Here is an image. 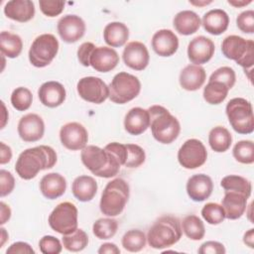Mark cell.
<instances>
[{"label":"cell","mask_w":254,"mask_h":254,"mask_svg":"<svg viewBox=\"0 0 254 254\" xmlns=\"http://www.w3.org/2000/svg\"><path fill=\"white\" fill-rule=\"evenodd\" d=\"M129 38V29L124 23L111 22L107 24L103 31L105 43L112 48H119L126 44Z\"/></svg>","instance_id":"30"},{"label":"cell","mask_w":254,"mask_h":254,"mask_svg":"<svg viewBox=\"0 0 254 254\" xmlns=\"http://www.w3.org/2000/svg\"><path fill=\"white\" fill-rule=\"evenodd\" d=\"M129 193V185L125 180L117 178L107 183L100 198L101 212L111 217L119 215L128 201Z\"/></svg>","instance_id":"5"},{"label":"cell","mask_w":254,"mask_h":254,"mask_svg":"<svg viewBox=\"0 0 254 254\" xmlns=\"http://www.w3.org/2000/svg\"><path fill=\"white\" fill-rule=\"evenodd\" d=\"M226 115L233 130L239 134H251L254 130L252 104L242 97H235L226 104Z\"/></svg>","instance_id":"6"},{"label":"cell","mask_w":254,"mask_h":254,"mask_svg":"<svg viewBox=\"0 0 254 254\" xmlns=\"http://www.w3.org/2000/svg\"><path fill=\"white\" fill-rule=\"evenodd\" d=\"M79 96L90 103L100 104L109 97V87L99 77L85 76L78 80L76 84Z\"/></svg>","instance_id":"12"},{"label":"cell","mask_w":254,"mask_h":254,"mask_svg":"<svg viewBox=\"0 0 254 254\" xmlns=\"http://www.w3.org/2000/svg\"><path fill=\"white\" fill-rule=\"evenodd\" d=\"M207 159V151L201 141L187 140L178 151V161L185 169L192 170L201 167Z\"/></svg>","instance_id":"11"},{"label":"cell","mask_w":254,"mask_h":254,"mask_svg":"<svg viewBox=\"0 0 254 254\" xmlns=\"http://www.w3.org/2000/svg\"><path fill=\"white\" fill-rule=\"evenodd\" d=\"M121 242L125 250L129 252H139L146 246L147 237L142 230L131 229L123 235Z\"/></svg>","instance_id":"37"},{"label":"cell","mask_w":254,"mask_h":254,"mask_svg":"<svg viewBox=\"0 0 254 254\" xmlns=\"http://www.w3.org/2000/svg\"><path fill=\"white\" fill-rule=\"evenodd\" d=\"M1 151H0V164L4 165L8 162H10L12 158V150L9 146H7L5 143L1 142Z\"/></svg>","instance_id":"51"},{"label":"cell","mask_w":254,"mask_h":254,"mask_svg":"<svg viewBox=\"0 0 254 254\" xmlns=\"http://www.w3.org/2000/svg\"><path fill=\"white\" fill-rule=\"evenodd\" d=\"M15 187V179L13 175L6 170L0 171V195L6 196L12 192Z\"/></svg>","instance_id":"47"},{"label":"cell","mask_w":254,"mask_h":254,"mask_svg":"<svg viewBox=\"0 0 254 254\" xmlns=\"http://www.w3.org/2000/svg\"><path fill=\"white\" fill-rule=\"evenodd\" d=\"M59 41L53 34H42L32 43L29 50V61L36 67L49 65L59 51Z\"/></svg>","instance_id":"9"},{"label":"cell","mask_w":254,"mask_h":254,"mask_svg":"<svg viewBox=\"0 0 254 254\" xmlns=\"http://www.w3.org/2000/svg\"><path fill=\"white\" fill-rule=\"evenodd\" d=\"M124 64L132 69L143 70L147 67L150 61V56L147 47L138 41L128 43L122 54Z\"/></svg>","instance_id":"17"},{"label":"cell","mask_w":254,"mask_h":254,"mask_svg":"<svg viewBox=\"0 0 254 254\" xmlns=\"http://www.w3.org/2000/svg\"><path fill=\"white\" fill-rule=\"evenodd\" d=\"M64 247L70 252H79L88 244V236L84 230L77 228L69 234L63 235L62 238Z\"/></svg>","instance_id":"36"},{"label":"cell","mask_w":254,"mask_h":254,"mask_svg":"<svg viewBox=\"0 0 254 254\" xmlns=\"http://www.w3.org/2000/svg\"><path fill=\"white\" fill-rule=\"evenodd\" d=\"M201 215L203 219L211 225L219 224L225 218V212L222 205L216 202H208L204 204L201 208Z\"/></svg>","instance_id":"41"},{"label":"cell","mask_w":254,"mask_h":254,"mask_svg":"<svg viewBox=\"0 0 254 254\" xmlns=\"http://www.w3.org/2000/svg\"><path fill=\"white\" fill-rule=\"evenodd\" d=\"M200 254H224L226 252L224 245L217 241H206L198 248Z\"/></svg>","instance_id":"49"},{"label":"cell","mask_w":254,"mask_h":254,"mask_svg":"<svg viewBox=\"0 0 254 254\" xmlns=\"http://www.w3.org/2000/svg\"><path fill=\"white\" fill-rule=\"evenodd\" d=\"M209 81L214 80V81H220L224 83L228 89H231L233 85L235 84L236 80V75L235 71L232 67L230 66H221L217 69H215L209 76Z\"/></svg>","instance_id":"43"},{"label":"cell","mask_w":254,"mask_h":254,"mask_svg":"<svg viewBox=\"0 0 254 254\" xmlns=\"http://www.w3.org/2000/svg\"><path fill=\"white\" fill-rule=\"evenodd\" d=\"M77 208L72 202H61L49 215V225L60 234H69L77 229Z\"/></svg>","instance_id":"10"},{"label":"cell","mask_w":254,"mask_h":254,"mask_svg":"<svg viewBox=\"0 0 254 254\" xmlns=\"http://www.w3.org/2000/svg\"><path fill=\"white\" fill-rule=\"evenodd\" d=\"M99 254H119L120 253V249L116 246V244L114 243H110V242H106L103 243L102 245H100L98 251Z\"/></svg>","instance_id":"52"},{"label":"cell","mask_w":254,"mask_h":254,"mask_svg":"<svg viewBox=\"0 0 254 254\" xmlns=\"http://www.w3.org/2000/svg\"><path fill=\"white\" fill-rule=\"evenodd\" d=\"M182 230L188 238L195 241L202 239L205 234L203 222L194 214H190L183 219Z\"/></svg>","instance_id":"34"},{"label":"cell","mask_w":254,"mask_h":254,"mask_svg":"<svg viewBox=\"0 0 254 254\" xmlns=\"http://www.w3.org/2000/svg\"><path fill=\"white\" fill-rule=\"evenodd\" d=\"M248 197L241 192L225 190L221 205L225 212V218L238 219L245 212Z\"/></svg>","instance_id":"23"},{"label":"cell","mask_w":254,"mask_h":254,"mask_svg":"<svg viewBox=\"0 0 254 254\" xmlns=\"http://www.w3.org/2000/svg\"><path fill=\"white\" fill-rule=\"evenodd\" d=\"M152 48L160 57H171L179 48V39L177 35L169 29L157 31L152 37Z\"/></svg>","instance_id":"19"},{"label":"cell","mask_w":254,"mask_h":254,"mask_svg":"<svg viewBox=\"0 0 254 254\" xmlns=\"http://www.w3.org/2000/svg\"><path fill=\"white\" fill-rule=\"evenodd\" d=\"M215 47L213 42L204 36L193 38L188 46V58L193 64H206L213 57Z\"/></svg>","instance_id":"16"},{"label":"cell","mask_w":254,"mask_h":254,"mask_svg":"<svg viewBox=\"0 0 254 254\" xmlns=\"http://www.w3.org/2000/svg\"><path fill=\"white\" fill-rule=\"evenodd\" d=\"M223 56L235 61L244 69L252 67L254 63V43L236 35L226 37L221 44Z\"/></svg>","instance_id":"7"},{"label":"cell","mask_w":254,"mask_h":254,"mask_svg":"<svg viewBox=\"0 0 254 254\" xmlns=\"http://www.w3.org/2000/svg\"><path fill=\"white\" fill-rule=\"evenodd\" d=\"M58 33L61 39L68 44L80 40L85 33V23L77 15L63 16L58 22Z\"/></svg>","instance_id":"14"},{"label":"cell","mask_w":254,"mask_h":254,"mask_svg":"<svg viewBox=\"0 0 254 254\" xmlns=\"http://www.w3.org/2000/svg\"><path fill=\"white\" fill-rule=\"evenodd\" d=\"M7 254H34L35 250L30 244L23 241H18L10 245L6 250Z\"/></svg>","instance_id":"50"},{"label":"cell","mask_w":254,"mask_h":254,"mask_svg":"<svg viewBox=\"0 0 254 254\" xmlns=\"http://www.w3.org/2000/svg\"><path fill=\"white\" fill-rule=\"evenodd\" d=\"M201 24L207 33L218 36L227 30L229 17L222 9H212L203 15Z\"/></svg>","instance_id":"27"},{"label":"cell","mask_w":254,"mask_h":254,"mask_svg":"<svg viewBox=\"0 0 254 254\" xmlns=\"http://www.w3.org/2000/svg\"><path fill=\"white\" fill-rule=\"evenodd\" d=\"M18 134L25 142H36L42 139L45 133V123L36 113H28L21 117L18 123Z\"/></svg>","instance_id":"15"},{"label":"cell","mask_w":254,"mask_h":254,"mask_svg":"<svg viewBox=\"0 0 254 254\" xmlns=\"http://www.w3.org/2000/svg\"><path fill=\"white\" fill-rule=\"evenodd\" d=\"M176 31L184 36L194 34L201 25V20L198 15L190 10L179 12L173 21Z\"/></svg>","instance_id":"28"},{"label":"cell","mask_w":254,"mask_h":254,"mask_svg":"<svg viewBox=\"0 0 254 254\" xmlns=\"http://www.w3.org/2000/svg\"><path fill=\"white\" fill-rule=\"evenodd\" d=\"M109 99L117 104L127 103L138 96L141 82L137 76L121 71L114 75L109 84Z\"/></svg>","instance_id":"8"},{"label":"cell","mask_w":254,"mask_h":254,"mask_svg":"<svg viewBox=\"0 0 254 254\" xmlns=\"http://www.w3.org/2000/svg\"><path fill=\"white\" fill-rule=\"evenodd\" d=\"M95 49V46L93 43L85 42L81 44L77 50V59L79 63L84 66H89V59L91 56V53Z\"/></svg>","instance_id":"48"},{"label":"cell","mask_w":254,"mask_h":254,"mask_svg":"<svg viewBox=\"0 0 254 254\" xmlns=\"http://www.w3.org/2000/svg\"><path fill=\"white\" fill-rule=\"evenodd\" d=\"M60 140L64 147L70 151L82 150L88 141L85 127L78 122H68L60 130Z\"/></svg>","instance_id":"13"},{"label":"cell","mask_w":254,"mask_h":254,"mask_svg":"<svg viewBox=\"0 0 254 254\" xmlns=\"http://www.w3.org/2000/svg\"><path fill=\"white\" fill-rule=\"evenodd\" d=\"M39 5L42 13L48 17L59 16L64 8V2L57 0H40Z\"/></svg>","instance_id":"46"},{"label":"cell","mask_w":254,"mask_h":254,"mask_svg":"<svg viewBox=\"0 0 254 254\" xmlns=\"http://www.w3.org/2000/svg\"><path fill=\"white\" fill-rule=\"evenodd\" d=\"M56 163V151L50 146L40 145L26 149L19 155L15 164V171L21 179L32 180L39 172L53 168Z\"/></svg>","instance_id":"1"},{"label":"cell","mask_w":254,"mask_h":254,"mask_svg":"<svg viewBox=\"0 0 254 254\" xmlns=\"http://www.w3.org/2000/svg\"><path fill=\"white\" fill-rule=\"evenodd\" d=\"M23 49V42L20 36L8 31H3L0 34V51L7 58H17Z\"/></svg>","instance_id":"31"},{"label":"cell","mask_w":254,"mask_h":254,"mask_svg":"<svg viewBox=\"0 0 254 254\" xmlns=\"http://www.w3.org/2000/svg\"><path fill=\"white\" fill-rule=\"evenodd\" d=\"M39 248L43 254H59L62 252L63 246L57 237L45 235L39 241Z\"/></svg>","instance_id":"44"},{"label":"cell","mask_w":254,"mask_h":254,"mask_svg":"<svg viewBox=\"0 0 254 254\" xmlns=\"http://www.w3.org/2000/svg\"><path fill=\"white\" fill-rule=\"evenodd\" d=\"M73 196L82 202L91 200L97 191V183L90 176H79L74 179L71 185Z\"/></svg>","instance_id":"29"},{"label":"cell","mask_w":254,"mask_h":254,"mask_svg":"<svg viewBox=\"0 0 254 254\" xmlns=\"http://www.w3.org/2000/svg\"><path fill=\"white\" fill-rule=\"evenodd\" d=\"M0 207H1V221L0 223L1 224H4L6 223L10 217H11V209L10 207L3 201L0 202Z\"/></svg>","instance_id":"53"},{"label":"cell","mask_w":254,"mask_h":254,"mask_svg":"<svg viewBox=\"0 0 254 254\" xmlns=\"http://www.w3.org/2000/svg\"><path fill=\"white\" fill-rule=\"evenodd\" d=\"M208 143L214 152L223 153L230 148L232 136L225 127L216 126L208 134Z\"/></svg>","instance_id":"32"},{"label":"cell","mask_w":254,"mask_h":254,"mask_svg":"<svg viewBox=\"0 0 254 254\" xmlns=\"http://www.w3.org/2000/svg\"><path fill=\"white\" fill-rule=\"evenodd\" d=\"M66 190V181L59 173L45 175L40 182V190L48 199H56L62 196Z\"/></svg>","instance_id":"26"},{"label":"cell","mask_w":254,"mask_h":254,"mask_svg":"<svg viewBox=\"0 0 254 254\" xmlns=\"http://www.w3.org/2000/svg\"><path fill=\"white\" fill-rule=\"evenodd\" d=\"M228 91L229 89L224 83L220 81L208 80L207 84L203 88V98L207 103L216 105L225 100V98L227 97Z\"/></svg>","instance_id":"33"},{"label":"cell","mask_w":254,"mask_h":254,"mask_svg":"<svg viewBox=\"0 0 254 254\" xmlns=\"http://www.w3.org/2000/svg\"><path fill=\"white\" fill-rule=\"evenodd\" d=\"M80 159L85 168L99 178L116 176L122 166L113 153L94 145L85 146L81 150Z\"/></svg>","instance_id":"2"},{"label":"cell","mask_w":254,"mask_h":254,"mask_svg":"<svg viewBox=\"0 0 254 254\" xmlns=\"http://www.w3.org/2000/svg\"><path fill=\"white\" fill-rule=\"evenodd\" d=\"M33 101V95L30 89L24 86L17 87L11 94L12 106L18 111H25L30 108Z\"/></svg>","instance_id":"40"},{"label":"cell","mask_w":254,"mask_h":254,"mask_svg":"<svg viewBox=\"0 0 254 254\" xmlns=\"http://www.w3.org/2000/svg\"><path fill=\"white\" fill-rule=\"evenodd\" d=\"M119 64L117 52L109 47H95L89 59V64L99 72H108Z\"/></svg>","instance_id":"18"},{"label":"cell","mask_w":254,"mask_h":254,"mask_svg":"<svg viewBox=\"0 0 254 254\" xmlns=\"http://www.w3.org/2000/svg\"><path fill=\"white\" fill-rule=\"evenodd\" d=\"M213 183L207 175L196 174L191 176L187 183V192L193 201H203L210 196Z\"/></svg>","instance_id":"20"},{"label":"cell","mask_w":254,"mask_h":254,"mask_svg":"<svg viewBox=\"0 0 254 254\" xmlns=\"http://www.w3.org/2000/svg\"><path fill=\"white\" fill-rule=\"evenodd\" d=\"M206 79V72L204 68L196 64H189L185 66L179 77L181 86L189 91L199 89Z\"/></svg>","instance_id":"25"},{"label":"cell","mask_w":254,"mask_h":254,"mask_svg":"<svg viewBox=\"0 0 254 254\" xmlns=\"http://www.w3.org/2000/svg\"><path fill=\"white\" fill-rule=\"evenodd\" d=\"M118 229V222L116 219L109 217L98 218L92 226V232L98 239H110L112 238Z\"/></svg>","instance_id":"38"},{"label":"cell","mask_w":254,"mask_h":254,"mask_svg":"<svg viewBox=\"0 0 254 254\" xmlns=\"http://www.w3.org/2000/svg\"><path fill=\"white\" fill-rule=\"evenodd\" d=\"M38 96L43 105L50 108H55L64 103L66 92L62 83L51 80L44 82L40 86L38 90Z\"/></svg>","instance_id":"21"},{"label":"cell","mask_w":254,"mask_h":254,"mask_svg":"<svg viewBox=\"0 0 254 254\" xmlns=\"http://www.w3.org/2000/svg\"><path fill=\"white\" fill-rule=\"evenodd\" d=\"M4 14L7 18L17 22H28L35 15V5L30 0H11L4 7Z\"/></svg>","instance_id":"24"},{"label":"cell","mask_w":254,"mask_h":254,"mask_svg":"<svg viewBox=\"0 0 254 254\" xmlns=\"http://www.w3.org/2000/svg\"><path fill=\"white\" fill-rule=\"evenodd\" d=\"M234 159L241 164H253L254 162V144L250 140H241L237 142L232 150Z\"/></svg>","instance_id":"39"},{"label":"cell","mask_w":254,"mask_h":254,"mask_svg":"<svg viewBox=\"0 0 254 254\" xmlns=\"http://www.w3.org/2000/svg\"><path fill=\"white\" fill-rule=\"evenodd\" d=\"M238 29L245 34L254 33V11L246 10L241 12L236 19Z\"/></svg>","instance_id":"45"},{"label":"cell","mask_w":254,"mask_h":254,"mask_svg":"<svg viewBox=\"0 0 254 254\" xmlns=\"http://www.w3.org/2000/svg\"><path fill=\"white\" fill-rule=\"evenodd\" d=\"M150 127V114L148 109L141 107L131 108L125 115L124 128L131 135H140Z\"/></svg>","instance_id":"22"},{"label":"cell","mask_w":254,"mask_h":254,"mask_svg":"<svg viewBox=\"0 0 254 254\" xmlns=\"http://www.w3.org/2000/svg\"><path fill=\"white\" fill-rule=\"evenodd\" d=\"M127 148V159L125 162V167L127 168H138L140 167L146 159V154L143 148L136 144H126Z\"/></svg>","instance_id":"42"},{"label":"cell","mask_w":254,"mask_h":254,"mask_svg":"<svg viewBox=\"0 0 254 254\" xmlns=\"http://www.w3.org/2000/svg\"><path fill=\"white\" fill-rule=\"evenodd\" d=\"M150 127L155 140L162 144L174 142L181 131L179 120L170 111L161 105H152L148 108Z\"/></svg>","instance_id":"4"},{"label":"cell","mask_w":254,"mask_h":254,"mask_svg":"<svg viewBox=\"0 0 254 254\" xmlns=\"http://www.w3.org/2000/svg\"><path fill=\"white\" fill-rule=\"evenodd\" d=\"M220 186L225 190H234L243 193L246 195L248 198L251 195V190H252V185L250 181L247 179L237 176V175H229L224 177L221 182Z\"/></svg>","instance_id":"35"},{"label":"cell","mask_w":254,"mask_h":254,"mask_svg":"<svg viewBox=\"0 0 254 254\" xmlns=\"http://www.w3.org/2000/svg\"><path fill=\"white\" fill-rule=\"evenodd\" d=\"M228 4L236 7V8H240V7H244L248 4H250L252 2V0H228L227 1Z\"/></svg>","instance_id":"55"},{"label":"cell","mask_w":254,"mask_h":254,"mask_svg":"<svg viewBox=\"0 0 254 254\" xmlns=\"http://www.w3.org/2000/svg\"><path fill=\"white\" fill-rule=\"evenodd\" d=\"M212 1H190V4L192 5H195V6H198V7H201V6H204V5H207V4H210Z\"/></svg>","instance_id":"57"},{"label":"cell","mask_w":254,"mask_h":254,"mask_svg":"<svg viewBox=\"0 0 254 254\" xmlns=\"http://www.w3.org/2000/svg\"><path fill=\"white\" fill-rule=\"evenodd\" d=\"M243 242L250 248H254V229L251 228L244 233Z\"/></svg>","instance_id":"54"},{"label":"cell","mask_w":254,"mask_h":254,"mask_svg":"<svg viewBox=\"0 0 254 254\" xmlns=\"http://www.w3.org/2000/svg\"><path fill=\"white\" fill-rule=\"evenodd\" d=\"M0 230H1V243H0V247H2L3 244L5 243V241L8 238V233L6 232V229L3 228V227H1Z\"/></svg>","instance_id":"56"},{"label":"cell","mask_w":254,"mask_h":254,"mask_svg":"<svg viewBox=\"0 0 254 254\" xmlns=\"http://www.w3.org/2000/svg\"><path fill=\"white\" fill-rule=\"evenodd\" d=\"M182 231L179 218L173 215H162L149 228L147 240L154 249L168 248L181 239Z\"/></svg>","instance_id":"3"}]
</instances>
